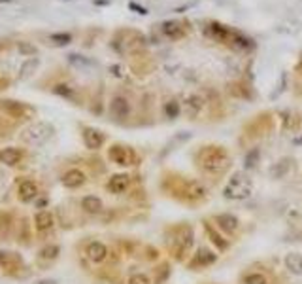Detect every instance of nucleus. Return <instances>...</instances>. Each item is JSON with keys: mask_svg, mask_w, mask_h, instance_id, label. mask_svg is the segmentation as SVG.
Returning a JSON list of instances; mask_svg holds the SVG:
<instances>
[{"mask_svg": "<svg viewBox=\"0 0 302 284\" xmlns=\"http://www.w3.org/2000/svg\"><path fill=\"white\" fill-rule=\"evenodd\" d=\"M196 161L202 171L208 174H223L231 165V158L221 146H204L196 154Z\"/></svg>", "mask_w": 302, "mask_h": 284, "instance_id": "obj_1", "label": "nucleus"}, {"mask_svg": "<svg viewBox=\"0 0 302 284\" xmlns=\"http://www.w3.org/2000/svg\"><path fill=\"white\" fill-rule=\"evenodd\" d=\"M253 193V186L248 180V176H244L242 173L233 174V178L229 180V184L223 189V197L231 199V201H244Z\"/></svg>", "mask_w": 302, "mask_h": 284, "instance_id": "obj_2", "label": "nucleus"}, {"mask_svg": "<svg viewBox=\"0 0 302 284\" xmlns=\"http://www.w3.org/2000/svg\"><path fill=\"white\" fill-rule=\"evenodd\" d=\"M51 134H53V127L49 123L40 121V123H32L25 129L23 134H21V140L29 146H42L44 142L51 138Z\"/></svg>", "mask_w": 302, "mask_h": 284, "instance_id": "obj_3", "label": "nucleus"}, {"mask_svg": "<svg viewBox=\"0 0 302 284\" xmlns=\"http://www.w3.org/2000/svg\"><path fill=\"white\" fill-rule=\"evenodd\" d=\"M108 158L116 163V165L121 167H131L138 163V156L136 152L129 148V146H121V144H114L108 150Z\"/></svg>", "mask_w": 302, "mask_h": 284, "instance_id": "obj_4", "label": "nucleus"}, {"mask_svg": "<svg viewBox=\"0 0 302 284\" xmlns=\"http://www.w3.org/2000/svg\"><path fill=\"white\" fill-rule=\"evenodd\" d=\"M110 116L116 119V121H125V119L131 116V101L125 97V95H116L112 101H110Z\"/></svg>", "mask_w": 302, "mask_h": 284, "instance_id": "obj_5", "label": "nucleus"}, {"mask_svg": "<svg viewBox=\"0 0 302 284\" xmlns=\"http://www.w3.org/2000/svg\"><path fill=\"white\" fill-rule=\"evenodd\" d=\"M85 256L93 263H102V261L108 258V246L100 243V241H93L85 246Z\"/></svg>", "mask_w": 302, "mask_h": 284, "instance_id": "obj_6", "label": "nucleus"}, {"mask_svg": "<svg viewBox=\"0 0 302 284\" xmlns=\"http://www.w3.org/2000/svg\"><path fill=\"white\" fill-rule=\"evenodd\" d=\"M85 180H87V176L83 171H79V169H70V171H66V173L62 174L61 184L68 189H76V188H79V186H83Z\"/></svg>", "mask_w": 302, "mask_h": 284, "instance_id": "obj_7", "label": "nucleus"}, {"mask_svg": "<svg viewBox=\"0 0 302 284\" xmlns=\"http://www.w3.org/2000/svg\"><path fill=\"white\" fill-rule=\"evenodd\" d=\"M214 222H216L217 229H221V231H225V233H234L236 229L240 228V220L231 212L217 214L216 218H214Z\"/></svg>", "mask_w": 302, "mask_h": 284, "instance_id": "obj_8", "label": "nucleus"}, {"mask_svg": "<svg viewBox=\"0 0 302 284\" xmlns=\"http://www.w3.org/2000/svg\"><path fill=\"white\" fill-rule=\"evenodd\" d=\"M217 261V254L208 250V248H198L196 254L193 256V260L189 261V267H208L212 263Z\"/></svg>", "mask_w": 302, "mask_h": 284, "instance_id": "obj_9", "label": "nucleus"}, {"mask_svg": "<svg viewBox=\"0 0 302 284\" xmlns=\"http://www.w3.org/2000/svg\"><path fill=\"white\" fill-rule=\"evenodd\" d=\"M129 184H131V176L129 174H114L108 180V184H106V188H108L110 193L121 195V193H125L129 189Z\"/></svg>", "mask_w": 302, "mask_h": 284, "instance_id": "obj_10", "label": "nucleus"}, {"mask_svg": "<svg viewBox=\"0 0 302 284\" xmlns=\"http://www.w3.org/2000/svg\"><path fill=\"white\" fill-rule=\"evenodd\" d=\"M38 186H36V182L32 180H23L19 184V188H17V197L21 199L23 203H31L34 199L38 197Z\"/></svg>", "mask_w": 302, "mask_h": 284, "instance_id": "obj_11", "label": "nucleus"}, {"mask_svg": "<svg viewBox=\"0 0 302 284\" xmlns=\"http://www.w3.org/2000/svg\"><path fill=\"white\" fill-rule=\"evenodd\" d=\"M83 144H85L89 150H98V148H102V144H104V134L98 129L85 127L83 129Z\"/></svg>", "mask_w": 302, "mask_h": 284, "instance_id": "obj_12", "label": "nucleus"}, {"mask_svg": "<svg viewBox=\"0 0 302 284\" xmlns=\"http://www.w3.org/2000/svg\"><path fill=\"white\" fill-rule=\"evenodd\" d=\"M231 32L233 29H229V27H225L221 23H210L206 29H204V34L210 36V38L217 40V42H227V40H231Z\"/></svg>", "mask_w": 302, "mask_h": 284, "instance_id": "obj_13", "label": "nucleus"}, {"mask_svg": "<svg viewBox=\"0 0 302 284\" xmlns=\"http://www.w3.org/2000/svg\"><path fill=\"white\" fill-rule=\"evenodd\" d=\"M161 29H163L164 36L170 40H181L187 34L185 25L179 23V21H164Z\"/></svg>", "mask_w": 302, "mask_h": 284, "instance_id": "obj_14", "label": "nucleus"}, {"mask_svg": "<svg viewBox=\"0 0 302 284\" xmlns=\"http://www.w3.org/2000/svg\"><path fill=\"white\" fill-rule=\"evenodd\" d=\"M204 108V99H202L200 95H189L185 99V114L189 116L191 119H194L198 114H200V110Z\"/></svg>", "mask_w": 302, "mask_h": 284, "instance_id": "obj_15", "label": "nucleus"}, {"mask_svg": "<svg viewBox=\"0 0 302 284\" xmlns=\"http://www.w3.org/2000/svg\"><path fill=\"white\" fill-rule=\"evenodd\" d=\"M21 159H23V152L17 150V148H2L0 150V163H4V165H19Z\"/></svg>", "mask_w": 302, "mask_h": 284, "instance_id": "obj_16", "label": "nucleus"}, {"mask_svg": "<svg viewBox=\"0 0 302 284\" xmlns=\"http://www.w3.org/2000/svg\"><path fill=\"white\" fill-rule=\"evenodd\" d=\"M81 208L87 214H100L104 210V203L96 195H85V197L81 199Z\"/></svg>", "mask_w": 302, "mask_h": 284, "instance_id": "obj_17", "label": "nucleus"}, {"mask_svg": "<svg viewBox=\"0 0 302 284\" xmlns=\"http://www.w3.org/2000/svg\"><path fill=\"white\" fill-rule=\"evenodd\" d=\"M231 46L236 47V49H240V51H248V49H253V40L248 38L246 34H242L238 31H233L231 32Z\"/></svg>", "mask_w": 302, "mask_h": 284, "instance_id": "obj_18", "label": "nucleus"}, {"mask_svg": "<svg viewBox=\"0 0 302 284\" xmlns=\"http://www.w3.org/2000/svg\"><path fill=\"white\" fill-rule=\"evenodd\" d=\"M283 263H285V267L289 273H293V275H296V276L302 275V254H298V252L287 254Z\"/></svg>", "mask_w": 302, "mask_h": 284, "instance_id": "obj_19", "label": "nucleus"}, {"mask_svg": "<svg viewBox=\"0 0 302 284\" xmlns=\"http://www.w3.org/2000/svg\"><path fill=\"white\" fill-rule=\"evenodd\" d=\"M204 229H206V235L210 237V241H212V243L217 246V250H227V248H229V241H227V239H223V237H221V233H219V231H216V229H214V226H212L210 222H204Z\"/></svg>", "mask_w": 302, "mask_h": 284, "instance_id": "obj_20", "label": "nucleus"}, {"mask_svg": "<svg viewBox=\"0 0 302 284\" xmlns=\"http://www.w3.org/2000/svg\"><path fill=\"white\" fill-rule=\"evenodd\" d=\"M183 193H185L187 199H191V201H196V199L206 197V188H204L202 184H198V182L189 180L185 184V189H183Z\"/></svg>", "mask_w": 302, "mask_h": 284, "instance_id": "obj_21", "label": "nucleus"}, {"mask_svg": "<svg viewBox=\"0 0 302 284\" xmlns=\"http://www.w3.org/2000/svg\"><path fill=\"white\" fill-rule=\"evenodd\" d=\"M53 214L47 212V210H40L36 216H34V226H36V229L38 231H47V229L53 228Z\"/></svg>", "mask_w": 302, "mask_h": 284, "instance_id": "obj_22", "label": "nucleus"}, {"mask_svg": "<svg viewBox=\"0 0 302 284\" xmlns=\"http://www.w3.org/2000/svg\"><path fill=\"white\" fill-rule=\"evenodd\" d=\"M0 108L4 112H8L10 116H14V118L23 116L25 112V106L21 103H17V101H0Z\"/></svg>", "mask_w": 302, "mask_h": 284, "instance_id": "obj_23", "label": "nucleus"}, {"mask_svg": "<svg viewBox=\"0 0 302 284\" xmlns=\"http://www.w3.org/2000/svg\"><path fill=\"white\" fill-rule=\"evenodd\" d=\"M40 61L36 59V57H32V59H29V61H25V64L19 68V80H29L36 72V68H38Z\"/></svg>", "mask_w": 302, "mask_h": 284, "instance_id": "obj_24", "label": "nucleus"}, {"mask_svg": "<svg viewBox=\"0 0 302 284\" xmlns=\"http://www.w3.org/2000/svg\"><path fill=\"white\" fill-rule=\"evenodd\" d=\"M287 171H289V159H281L279 163H276L270 169V174L272 178H283L287 174Z\"/></svg>", "mask_w": 302, "mask_h": 284, "instance_id": "obj_25", "label": "nucleus"}, {"mask_svg": "<svg viewBox=\"0 0 302 284\" xmlns=\"http://www.w3.org/2000/svg\"><path fill=\"white\" fill-rule=\"evenodd\" d=\"M164 114H166V118L168 119H176L181 114V106H179L178 101H168V103L164 104Z\"/></svg>", "mask_w": 302, "mask_h": 284, "instance_id": "obj_26", "label": "nucleus"}, {"mask_svg": "<svg viewBox=\"0 0 302 284\" xmlns=\"http://www.w3.org/2000/svg\"><path fill=\"white\" fill-rule=\"evenodd\" d=\"M242 282L244 284H268V278L263 273H248V275L242 276Z\"/></svg>", "mask_w": 302, "mask_h": 284, "instance_id": "obj_27", "label": "nucleus"}, {"mask_svg": "<svg viewBox=\"0 0 302 284\" xmlns=\"http://www.w3.org/2000/svg\"><path fill=\"white\" fill-rule=\"evenodd\" d=\"M259 158H261V152L257 150V148H253V150H249L248 154H246V158H244V169H246V171H249V169H253V167L257 165V161H259Z\"/></svg>", "mask_w": 302, "mask_h": 284, "instance_id": "obj_28", "label": "nucleus"}, {"mask_svg": "<svg viewBox=\"0 0 302 284\" xmlns=\"http://www.w3.org/2000/svg\"><path fill=\"white\" fill-rule=\"evenodd\" d=\"M59 254H61V248H59V246L47 245L46 248H42V250H40V258H44V260H55Z\"/></svg>", "mask_w": 302, "mask_h": 284, "instance_id": "obj_29", "label": "nucleus"}, {"mask_svg": "<svg viewBox=\"0 0 302 284\" xmlns=\"http://www.w3.org/2000/svg\"><path fill=\"white\" fill-rule=\"evenodd\" d=\"M49 40L53 42L55 46H66V44L72 42V34H68V32H57V34H51Z\"/></svg>", "mask_w": 302, "mask_h": 284, "instance_id": "obj_30", "label": "nucleus"}, {"mask_svg": "<svg viewBox=\"0 0 302 284\" xmlns=\"http://www.w3.org/2000/svg\"><path fill=\"white\" fill-rule=\"evenodd\" d=\"M53 91L57 95H61V97H66V99H72V95H74V89H72L70 86H66V84H59Z\"/></svg>", "mask_w": 302, "mask_h": 284, "instance_id": "obj_31", "label": "nucleus"}, {"mask_svg": "<svg viewBox=\"0 0 302 284\" xmlns=\"http://www.w3.org/2000/svg\"><path fill=\"white\" fill-rule=\"evenodd\" d=\"M129 284H151L149 280V276L144 275V273H136V275H132L129 278Z\"/></svg>", "mask_w": 302, "mask_h": 284, "instance_id": "obj_32", "label": "nucleus"}, {"mask_svg": "<svg viewBox=\"0 0 302 284\" xmlns=\"http://www.w3.org/2000/svg\"><path fill=\"white\" fill-rule=\"evenodd\" d=\"M19 51L25 55H36V47L32 44H25V42H19Z\"/></svg>", "mask_w": 302, "mask_h": 284, "instance_id": "obj_33", "label": "nucleus"}, {"mask_svg": "<svg viewBox=\"0 0 302 284\" xmlns=\"http://www.w3.org/2000/svg\"><path fill=\"white\" fill-rule=\"evenodd\" d=\"M14 263V258L10 256V252H0V267H10Z\"/></svg>", "mask_w": 302, "mask_h": 284, "instance_id": "obj_34", "label": "nucleus"}, {"mask_svg": "<svg viewBox=\"0 0 302 284\" xmlns=\"http://www.w3.org/2000/svg\"><path fill=\"white\" fill-rule=\"evenodd\" d=\"M129 8H131L132 12H136V14H140V16H147V10L144 8V6H140V4H136V2H129Z\"/></svg>", "mask_w": 302, "mask_h": 284, "instance_id": "obj_35", "label": "nucleus"}, {"mask_svg": "<svg viewBox=\"0 0 302 284\" xmlns=\"http://www.w3.org/2000/svg\"><path fill=\"white\" fill-rule=\"evenodd\" d=\"M38 284H57V280H53V278H47V280H40Z\"/></svg>", "mask_w": 302, "mask_h": 284, "instance_id": "obj_36", "label": "nucleus"}, {"mask_svg": "<svg viewBox=\"0 0 302 284\" xmlns=\"http://www.w3.org/2000/svg\"><path fill=\"white\" fill-rule=\"evenodd\" d=\"M38 206H40V208H42V206H47V199H40Z\"/></svg>", "mask_w": 302, "mask_h": 284, "instance_id": "obj_37", "label": "nucleus"}, {"mask_svg": "<svg viewBox=\"0 0 302 284\" xmlns=\"http://www.w3.org/2000/svg\"><path fill=\"white\" fill-rule=\"evenodd\" d=\"M0 2H12V0H0Z\"/></svg>", "mask_w": 302, "mask_h": 284, "instance_id": "obj_38", "label": "nucleus"}, {"mask_svg": "<svg viewBox=\"0 0 302 284\" xmlns=\"http://www.w3.org/2000/svg\"><path fill=\"white\" fill-rule=\"evenodd\" d=\"M0 47H2V44H0Z\"/></svg>", "mask_w": 302, "mask_h": 284, "instance_id": "obj_39", "label": "nucleus"}]
</instances>
